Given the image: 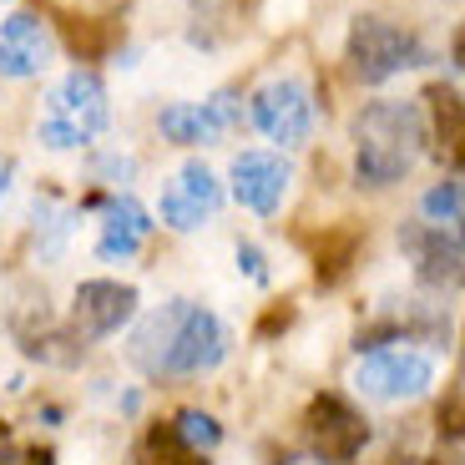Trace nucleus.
Here are the masks:
<instances>
[{"instance_id":"3","label":"nucleus","mask_w":465,"mask_h":465,"mask_svg":"<svg viewBox=\"0 0 465 465\" xmlns=\"http://www.w3.org/2000/svg\"><path fill=\"white\" fill-rule=\"evenodd\" d=\"M106 122H112V106H106L102 76L92 66H76L51 86L46 106H41V122H35V137L46 142L51 152H76L92 137H102Z\"/></svg>"},{"instance_id":"15","label":"nucleus","mask_w":465,"mask_h":465,"mask_svg":"<svg viewBox=\"0 0 465 465\" xmlns=\"http://www.w3.org/2000/svg\"><path fill=\"white\" fill-rule=\"evenodd\" d=\"M420 223L430 232H440L445 243H455L465 253V173H450V177H440V183L420 198V213H415Z\"/></svg>"},{"instance_id":"12","label":"nucleus","mask_w":465,"mask_h":465,"mask_svg":"<svg viewBox=\"0 0 465 465\" xmlns=\"http://www.w3.org/2000/svg\"><path fill=\"white\" fill-rule=\"evenodd\" d=\"M56 56V41H51L46 21L31 11H15L0 21V76L25 82V76H41Z\"/></svg>"},{"instance_id":"5","label":"nucleus","mask_w":465,"mask_h":465,"mask_svg":"<svg viewBox=\"0 0 465 465\" xmlns=\"http://www.w3.org/2000/svg\"><path fill=\"white\" fill-rule=\"evenodd\" d=\"M435 384V360L420 349H364L354 364V390L380 405H405V400L430 395Z\"/></svg>"},{"instance_id":"16","label":"nucleus","mask_w":465,"mask_h":465,"mask_svg":"<svg viewBox=\"0 0 465 465\" xmlns=\"http://www.w3.org/2000/svg\"><path fill=\"white\" fill-rule=\"evenodd\" d=\"M31 218H35V243H41V258H61V248H66V238H71V223H76V213H71V208H56V198H35Z\"/></svg>"},{"instance_id":"18","label":"nucleus","mask_w":465,"mask_h":465,"mask_svg":"<svg viewBox=\"0 0 465 465\" xmlns=\"http://www.w3.org/2000/svg\"><path fill=\"white\" fill-rule=\"evenodd\" d=\"M0 465H56V455L41 445H5L0 440Z\"/></svg>"},{"instance_id":"1","label":"nucleus","mask_w":465,"mask_h":465,"mask_svg":"<svg viewBox=\"0 0 465 465\" xmlns=\"http://www.w3.org/2000/svg\"><path fill=\"white\" fill-rule=\"evenodd\" d=\"M127 360L152 380H177V374H208L228 360V324L213 309L193 299H173L163 309H152L137 329H132Z\"/></svg>"},{"instance_id":"10","label":"nucleus","mask_w":465,"mask_h":465,"mask_svg":"<svg viewBox=\"0 0 465 465\" xmlns=\"http://www.w3.org/2000/svg\"><path fill=\"white\" fill-rule=\"evenodd\" d=\"M289 163L279 152H238L228 167V183H232V198L243 203L248 213L258 218H273L289 198Z\"/></svg>"},{"instance_id":"21","label":"nucleus","mask_w":465,"mask_h":465,"mask_svg":"<svg viewBox=\"0 0 465 465\" xmlns=\"http://www.w3.org/2000/svg\"><path fill=\"white\" fill-rule=\"evenodd\" d=\"M293 465H314V460H293Z\"/></svg>"},{"instance_id":"19","label":"nucleus","mask_w":465,"mask_h":465,"mask_svg":"<svg viewBox=\"0 0 465 465\" xmlns=\"http://www.w3.org/2000/svg\"><path fill=\"white\" fill-rule=\"evenodd\" d=\"M238 273H248L253 283H268V268H263V253L253 243H238Z\"/></svg>"},{"instance_id":"6","label":"nucleus","mask_w":465,"mask_h":465,"mask_svg":"<svg viewBox=\"0 0 465 465\" xmlns=\"http://www.w3.org/2000/svg\"><path fill=\"white\" fill-rule=\"evenodd\" d=\"M248 112H253V127L268 142H279V147H299L314 132V96H309V86L299 76L263 82L253 92V102H248Z\"/></svg>"},{"instance_id":"17","label":"nucleus","mask_w":465,"mask_h":465,"mask_svg":"<svg viewBox=\"0 0 465 465\" xmlns=\"http://www.w3.org/2000/svg\"><path fill=\"white\" fill-rule=\"evenodd\" d=\"M173 430H177V440L187 445V450H213V445L223 440V430H218V420L213 415H203V410H183V415L173 420Z\"/></svg>"},{"instance_id":"8","label":"nucleus","mask_w":465,"mask_h":465,"mask_svg":"<svg viewBox=\"0 0 465 465\" xmlns=\"http://www.w3.org/2000/svg\"><path fill=\"white\" fill-rule=\"evenodd\" d=\"M243 116V102L238 92H213L208 102H167L157 112V127H163L167 142H183V147H208V142L228 137Z\"/></svg>"},{"instance_id":"7","label":"nucleus","mask_w":465,"mask_h":465,"mask_svg":"<svg viewBox=\"0 0 465 465\" xmlns=\"http://www.w3.org/2000/svg\"><path fill=\"white\" fill-rule=\"evenodd\" d=\"M223 208V183L213 177L208 163H183L173 173V183L163 187V198H157V218L167 223L173 232H198L218 218Z\"/></svg>"},{"instance_id":"22","label":"nucleus","mask_w":465,"mask_h":465,"mask_svg":"<svg viewBox=\"0 0 465 465\" xmlns=\"http://www.w3.org/2000/svg\"><path fill=\"white\" fill-rule=\"evenodd\" d=\"M0 440H5V425H0Z\"/></svg>"},{"instance_id":"4","label":"nucleus","mask_w":465,"mask_h":465,"mask_svg":"<svg viewBox=\"0 0 465 465\" xmlns=\"http://www.w3.org/2000/svg\"><path fill=\"white\" fill-rule=\"evenodd\" d=\"M344 51H349V66H354V76L364 86H380L390 76H400V71L430 61V51H425V41L415 31L384 21V15H354Z\"/></svg>"},{"instance_id":"14","label":"nucleus","mask_w":465,"mask_h":465,"mask_svg":"<svg viewBox=\"0 0 465 465\" xmlns=\"http://www.w3.org/2000/svg\"><path fill=\"white\" fill-rule=\"evenodd\" d=\"M420 106H425V122H430L440 163H450L455 173H465V96L445 82H430Z\"/></svg>"},{"instance_id":"20","label":"nucleus","mask_w":465,"mask_h":465,"mask_svg":"<svg viewBox=\"0 0 465 465\" xmlns=\"http://www.w3.org/2000/svg\"><path fill=\"white\" fill-rule=\"evenodd\" d=\"M11 183H15V157H5V152H0V203H5Z\"/></svg>"},{"instance_id":"13","label":"nucleus","mask_w":465,"mask_h":465,"mask_svg":"<svg viewBox=\"0 0 465 465\" xmlns=\"http://www.w3.org/2000/svg\"><path fill=\"white\" fill-rule=\"evenodd\" d=\"M152 232V218L132 193H116V198L102 203V223H96V258L106 263H127V258L142 253Z\"/></svg>"},{"instance_id":"2","label":"nucleus","mask_w":465,"mask_h":465,"mask_svg":"<svg viewBox=\"0 0 465 465\" xmlns=\"http://www.w3.org/2000/svg\"><path fill=\"white\" fill-rule=\"evenodd\" d=\"M349 142H354V177L360 187H395L415 173L430 142V122L420 102H364L349 122Z\"/></svg>"},{"instance_id":"9","label":"nucleus","mask_w":465,"mask_h":465,"mask_svg":"<svg viewBox=\"0 0 465 465\" xmlns=\"http://www.w3.org/2000/svg\"><path fill=\"white\" fill-rule=\"evenodd\" d=\"M303 435H309V450L319 460H354L364 450V440H370V425L339 395H314L309 415H303Z\"/></svg>"},{"instance_id":"11","label":"nucleus","mask_w":465,"mask_h":465,"mask_svg":"<svg viewBox=\"0 0 465 465\" xmlns=\"http://www.w3.org/2000/svg\"><path fill=\"white\" fill-rule=\"evenodd\" d=\"M137 319V289L116 279H86L76 289V303H71V329L76 339H106L122 324Z\"/></svg>"}]
</instances>
